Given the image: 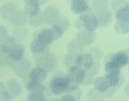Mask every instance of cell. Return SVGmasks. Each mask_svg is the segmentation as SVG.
Returning <instances> with one entry per match:
<instances>
[{"label": "cell", "instance_id": "cell-1", "mask_svg": "<svg viewBox=\"0 0 129 101\" xmlns=\"http://www.w3.org/2000/svg\"><path fill=\"white\" fill-rule=\"evenodd\" d=\"M78 84L71 79L68 76H57L50 82V88L55 95H60L66 91L77 89Z\"/></svg>", "mask_w": 129, "mask_h": 101}, {"label": "cell", "instance_id": "cell-2", "mask_svg": "<svg viewBox=\"0 0 129 101\" xmlns=\"http://www.w3.org/2000/svg\"><path fill=\"white\" fill-rule=\"evenodd\" d=\"M129 62V56L124 51H120L112 54L109 60L106 62L104 66V70L106 72L120 70Z\"/></svg>", "mask_w": 129, "mask_h": 101}, {"label": "cell", "instance_id": "cell-3", "mask_svg": "<svg viewBox=\"0 0 129 101\" xmlns=\"http://www.w3.org/2000/svg\"><path fill=\"white\" fill-rule=\"evenodd\" d=\"M79 21V26L81 25L83 29L84 28L86 31L91 33H93L99 25L96 16L90 9L80 15Z\"/></svg>", "mask_w": 129, "mask_h": 101}, {"label": "cell", "instance_id": "cell-4", "mask_svg": "<svg viewBox=\"0 0 129 101\" xmlns=\"http://www.w3.org/2000/svg\"><path fill=\"white\" fill-rule=\"evenodd\" d=\"M76 65L86 70L88 73L93 75V72H96L97 68L95 63L94 58L92 54L82 53L77 55L75 59Z\"/></svg>", "mask_w": 129, "mask_h": 101}, {"label": "cell", "instance_id": "cell-5", "mask_svg": "<svg viewBox=\"0 0 129 101\" xmlns=\"http://www.w3.org/2000/svg\"><path fill=\"white\" fill-rule=\"evenodd\" d=\"M68 76L78 84L89 83L92 78L86 70L76 65H72L70 67Z\"/></svg>", "mask_w": 129, "mask_h": 101}, {"label": "cell", "instance_id": "cell-6", "mask_svg": "<svg viewBox=\"0 0 129 101\" xmlns=\"http://www.w3.org/2000/svg\"><path fill=\"white\" fill-rule=\"evenodd\" d=\"M41 15L43 23L48 25H52L57 22L59 17V12L56 7L49 6L41 13Z\"/></svg>", "mask_w": 129, "mask_h": 101}, {"label": "cell", "instance_id": "cell-7", "mask_svg": "<svg viewBox=\"0 0 129 101\" xmlns=\"http://www.w3.org/2000/svg\"><path fill=\"white\" fill-rule=\"evenodd\" d=\"M24 12L29 18L35 17L40 13V0H24Z\"/></svg>", "mask_w": 129, "mask_h": 101}, {"label": "cell", "instance_id": "cell-8", "mask_svg": "<svg viewBox=\"0 0 129 101\" xmlns=\"http://www.w3.org/2000/svg\"><path fill=\"white\" fill-rule=\"evenodd\" d=\"M104 77L112 88L120 85L123 82V77L120 70L106 72Z\"/></svg>", "mask_w": 129, "mask_h": 101}, {"label": "cell", "instance_id": "cell-9", "mask_svg": "<svg viewBox=\"0 0 129 101\" xmlns=\"http://www.w3.org/2000/svg\"><path fill=\"white\" fill-rule=\"evenodd\" d=\"M29 61L24 59L14 63V70L15 73L22 78H25L28 74L31 67Z\"/></svg>", "mask_w": 129, "mask_h": 101}, {"label": "cell", "instance_id": "cell-10", "mask_svg": "<svg viewBox=\"0 0 129 101\" xmlns=\"http://www.w3.org/2000/svg\"><path fill=\"white\" fill-rule=\"evenodd\" d=\"M71 9L75 14H82L89 10L88 0H71Z\"/></svg>", "mask_w": 129, "mask_h": 101}, {"label": "cell", "instance_id": "cell-11", "mask_svg": "<svg viewBox=\"0 0 129 101\" xmlns=\"http://www.w3.org/2000/svg\"><path fill=\"white\" fill-rule=\"evenodd\" d=\"M47 77L46 71L41 67L33 68L29 73L30 80L42 82L45 80Z\"/></svg>", "mask_w": 129, "mask_h": 101}, {"label": "cell", "instance_id": "cell-12", "mask_svg": "<svg viewBox=\"0 0 129 101\" xmlns=\"http://www.w3.org/2000/svg\"><path fill=\"white\" fill-rule=\"evenodd\" d=\"M17 44V40L13 36H8L1 42V51L8 55Z\"/></svg>", "mask_w": 129, "mask_h": 101}, {"label": "cell", "instance_id": "cell-13", "mask_svg": "<svg viewBox=\"0 0 129 101\" xmlns=\"http://www.w3.org/2000/svg\"><path fill=\"white\" fill-rule=\"evenodd\" d=\"M16 12V7L13 3H6L1 8V16L3 19L7 20L10 21Z\"/></svg>", "mask_w": 129, "mask_h": 101}, {"label": "cell", "instance_id": "cell-14", "mask_svg": "<svg viewBox=\"0 0 129 101\" xmlns=\"http://www.w3.org/2000/svg\"><path fill=\"white\" fill-rule=\"evenodd\" d=\"M76 38L85 46H89L94 42L95 35L86 30L80 31L76 33Z\"/></svg>", "mask_w": 129, "mask_h": 101}, {"label": "cell", "instance_id": "cell-15", "mask_svg": "<svg viewBox=\"0 0 129 101\" xmlns=\"http://www.w3.org/2000/svg\"><path fill=\"white\" fill-rule=\"evenodd\" d=\"M85 45L77 38L72 40L68 45V51L72 55H80L84 51Z\"/></svg>", "mask_w": 129, "mask_h": 101}, {"label": "cell", "instance_id": "cell-16", "mask_svg": "<svg viewBox=\"0 0 129 101\" xmlns=\"http://www.w3.org/2000/svg\"><path fill=\"white\" fill-rule=\"evenodd\" d=\"M25 47L22 44H17L12 50L8 56L13 61H19L23 59L25 53Z\"/></svg>", "mask_w": 129, "mask_h": 101}, {"label": "cell", "instance_id": "cell-17", "mask_svg": "<svg viewBox=\"0 0 129 101\" xmlns=\"http://www.w3.org/2000/svg\"><path fill=\"white\" fill-rule=\"evenodd\" d=\"M6 88L11 96L12 98L17 96L21 91L20 83L16 79L14 78L11 79L7 81Z\"/></svg>", "mask_w": 129, "mask_h": 101}, {"label": "cell", "instance_id": "cell-18", "mask_svg": "<svg viewBox=\"0 0 129 101\" xmlns=\"http://www.w3.org/2000/svg\"><path fill=\"white\" fill-rule=\"evenodd\" d=\"M93 83L94 89L100 93L106 92L112 88L110 87L105 77H97L94 80Z\"/></svg>", "mask_w": 129, "mask_h": 101}, {"label": "cell", "instance_id": "cell-19", "mask_svg": "<svg viewBox=\"0 0 129 101\" xmlns=\"http://www.w3.org/2000/svg\"><path fill=\"white\" fill-rule=\"evenodd\" d=\"M27 15L24 11L22 10L17 11L10 22L16 26H23L27 22Z\"/></svg>", "mask_w": 129, "mask_h": 101}, {"label": "cell", "instance_id": "cell-20", "mask_svg": "<svg viewBox=\"0 0 129 101\" xmlns=\"http://www.w3.org/2000/svg\"><path fill=\"white\" fill-rule=\"evenodd\" d=\"M98 21L99 25L104 26L107 25L110 22L111 19V14L108 9L95 13Z\"/></svg>", "mask_w": 129, "mask_h": 101}, {"label": "cell", "instance_id": "cell-21", "mask_svg": "<svg viewBox=\"0 0 129 101\" xmlns=\"http://www.w3.org/2000/svg\"><path fill=\"white\" fill-rule=\"evenodd\" d=\"M48 45H46L38 39L34 40L30 44L31 51L34 54H40L44 53L47 50Z\"/></svg>", "mask_w": 129, "mask_h": 101}, {"label": "cell", "instance_id": "cell-22", "mask_svg": "<svg viewBox=\"0 0 129 101\" xmlns=\"http://www.w3.org/2000/svg\"><path fill=\"white\" fill-rule=\"evenodd\" d=\"M116 17L118 21L129 23V5L128 3L117 10Z\"/></svg>", "mask_w": 129, "mask_h": 101}, {"label": "cell", "instance_id": "cell-23", "mask_svg": "<svg viewBox=\"0 0 129 101\" xmlns=\"http://www.w3.org/2000/svg\"><path fill=\"white\" fill-rule=\"evenodd\" d=\"M37 39L48 46L54 41L50 31L48 29H44L41 30L38 34Z\"/></svg>", "mask_w": 129, "mask_h": 101}, {"label": "cell", "instance_id": "cell-24", "mask_svg": "<svg viewBox=\"0 0 129 101\" xmlns=\"http://www.w3.org/2000/svg\"><path fill=\"white\" fill-rule=\"evenodd\" d=\"M45 86L41 82L29 80L26 85V89L27 91L33 92H42L45 90Z\"/></svg>", "mask_w": 129, "mask_h": 101}, {"label": "cell", "instance_id": "cell-25", "mask_svg": "<svg viewBox=\"0 0 129 101\" xmlns=\"http://www.w3.org/2000/svg\"><path fill=\"white\" fill-rule=\"evenodd\" d=\"M13 37L19 41H23L25 39L27 34L28 31L27 29L23 26H17L14 28L12 31Z\"/></svg>", "mask_w": 129, "mask_h": 101}, {"label": "cell", "instance_id": "cell-26", "mask_svg": "<svg viewBox=\"0 0 129 101\" xmlns=\"http://www.w3.org/2000/svg\"><path fill=\"white\" fill-rule=\"evenodd\" d=\"M114 29L119 34H127L129 33V23L118 21L114 25Z\"/></svg>", "mask_w": 129, "mask_h": 101}, {"label": "cell", "instance_id": "cell-27", "mask_svg": "<svg viewBox=\"0 0 129 101\" xmlns=\"http://www.w3.org/2000/svg\"><path fill=\"white\" fill-rule=\"evenodd\" d=\"M108 0H93L92 8L95 13L107 9Z\"/></svg>", "mask_w": 129, "mask_h": 101}, {"label": "cell", "instance_id": "cell-28", "mask_svg": "<svg viewBox=\"0 0 129 101\" xmlns=\"http://www.w3.org/2000/svg\"><path fill=\"white\" fill-rule=\"evenodd\" d=\"M49 30L52 34L53 40H56L61 38L63 35V30L56 24L53 25Z\"/></svg>", "mask_w": 129, "mask_h": 101}, {"label": "cell", "instance_id": "cell-29", "mask_svg": "<svg viewBox=\"0 0 129 101\" xmlns=\"http://www.w3.org/2000/svg\"><path fill=\"white\" fill-rule=\"evenodd\" d=\"M42 57L43 58L39 61L42 64V65L43 66L42 68L43 69H44V68H46L47 70H51L54 64V59L52 58L53 57L48 55L47 58H45V55Z\"/></svg>", "mask_w": 129, "mask_h": 101}, {"label": "cell", "instance_id": "cell-30", "mask_svg": "<svg viewBox=\"0 0 129 101\" xmlns=\"http://www.w3.org/2000/svg\"><path fill=\"white\" fill-rule=\"evenodd\" d=\"M28 101H46V98L42 92H30L28 96Z\"/></svg>", "mask_w": 129, "mask_h": 101}, {"label": "cell", "instance_id": "cell-31", "mask_svg": "<svg viewBox=\"0 0 129 101\" xmlns=\"http://www.w3.org/2000/svg\"><path fill=\"white\" fill-rule=\"evenodd\" d=\"M12 97L3 83L0 82V101H11Z\"/></svg>", "mask_w": 129, "mask_h": 101}, {"label": "cell", "instance_id": "cell-32", "mask_svg": "<svg viewBox=\"0 0 129 101\" xmlns=\"http://www.w3.org/2000/svg\"><path fill=\"white\" fill-rule=\"evenodd\" d=\"M55 24L60 27L63 30V31H66L68 30L70 26L69 21L66 17H64L62 16H59Z\"/></svg>", "mask_w": 129, "mask_h": 101}, {"label": "cell", "instance_id": "cell-33", "mask_svg": "<svg viewBox=\"0 0 129 101\" xmlns=\"http://www.w3.org/2000/svg\"><path fill=\"white\" fill-rule=\"evenodd\" d=\"M42 23L43 22L41 18V12L37 16L32 18H30L29 23L31 26L34 27H38L41 26Z\"/></svg>", "mask_w": 129, "mask_h": 101}, {"label": "cell", "instance_id": "cell-34", "mask_svg": "<svg viewBox=\"0 0 129 101\" xmlns=\"http://www.w3.org/2000/svg\"><path fill=\"white\" fill-rule=\"evenodd\" d=\"M125 0H111L110 6L113 10H118L126 4Z\"/></svg>", "mask_w": 129, "mask_h": 101}, {"label": "cell", "instance_id": "cell-35", "mask_svg": "<svg viewBox=\"0 0 129 101\" xmlns=\"http://www.w3.org/2000/svg\"><path fill=\"white\" fill-rule=\"evenodd\" d=\"M12 60L10 58L9 56L1 51L0 54V64L1 66H5L8 64H9L11 63Z\"/></svg>", "mask_w": 129, "mask_h": 101}, {"label": "cell", "instance_id": "cell-36", "mask_svg": "<svg viewBox=\"0 0 129 101\" xmlns=\"http://www.w3.org/2000/svg\"><path fill=\"white\" fill-rule=\"evenodd\" d=\"M7 30L5 26L1 25L0 26V41H2L8 36Z\"/></svg>", "mask_w": 129, "mask_h": 101}, {"label": "cell", "instance_id": "cell-37", "mask_svg": "<svg viewBox=\"0 0 129 101\" xmlns=\"http://www.w3.org/2000/svg\"><path fill=\"white\" fill-rule=\"evenodd\" d=\"M60 100V101H77L76 97L71 94H67L62 96Z\"/></svg>", "mask_w": 129, "mask_h": 101}, {"label": "cell", "instance_id": "cell-38", "mask_svg": "<svg viewBox=\"0 0 129 101\" xmlns=\"http://www.w3.org/2000/svg\"><path fill=\"white\" fill-rule=\"evenodd\" d=\"M51 101H60V99H58L57 98H54V99H52Z\"/></svg>", "mask_w": 129, "mask_h": 101}, {"label": "cell", "instance_id": "cell-39", "mask_svg": "<svg viewBox=\"0 0 129 101\" xmlns=\"http://www.w3.org/2000/svg\"><path fill=\"white\" fill-rule=\"evenodd\" d=\"M128 3V5H129V2H127Z\"/></svg>", "mask_w": 129, "mask_h": 101}, {"label": "cell", "instance_id": "cell-40", "mask_svg": "<svg viewBox=\"0 0 129 101\" xmlns=\"http://www.w3.org/2000/svg\"><path fill=\"white\" fill-rule=\"evenodd\" d=\"M128 69H129V67H128Z\"/></svg>", "mask_w": 129, "mask_h": 101}]
</instances>
